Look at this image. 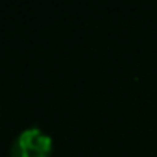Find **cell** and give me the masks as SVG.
I'll list each match as a JSON object with an SVG mask.
<instances>
[{
  "instance_id": "obj_1",
  "label": "cell",
  "mask_w": 157,
  "mask_h": 157,
  "mask_svg": "<svg viewBox=\"0 0 157 157\" xmlns=\"http://www.w3.org/2000/svg\"><path fill=\"white\" fill-rule=\"evenodd\" d=\"M50 151L52 139L35 126L22 129L11 146V157H48Z\"/></svg>"
}]
</instances>
